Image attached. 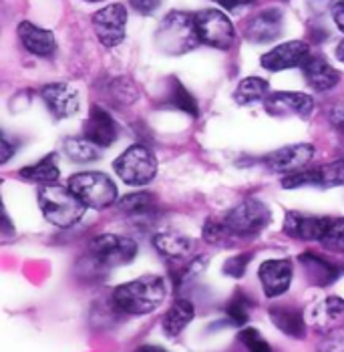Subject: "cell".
I'll list each match as a JSON object with an SVG mask.
<instances>
[{"label":"cell","instance_id":"cell-9","mask_svg":"<svg viewBox=\"0 0 344 352\" xmlns=\"http://www.w3.org/2000/svg\"><path fill=\"white\" fill-rule=\"evenodd\" d=\"M125 27H127V8L123 4L117 2L109 4L93 14V28L97 32V38L109 49L123 43Z\"/></svg>","mask_w":344,"mask_h":352},{"label":"cell","instance_id":"cell-45","mask_svg":"<svg viewBox=\"0 0 344 352\" xmlns=\"http://www.w3.org/2000/svg\"><path fill=\"white\" fill-rule=\"evenodd\" d=\"M85 2H99V0H85Z\"/></svg>","mask_w":344,"mask_h":352},{"label":"cell","instance_id":"cell-2","mask_svg":"<svg viewBox=\"0 0 344 352\" xmlns=\"http://www.w3.org/2000/svg\"><path fill=\"white\" fill-rule=\"evenodd\" d=\"M39 206L45 219L61 230H69L77 226L87 210V206L71 191V188H65L58 184L41 186Z\"/></svg>","mask_w":344,"mask_h":352},{"label":"cell","instance_id":"cell-12","mask_svg":"<svg viewBox=\"0 0 344 352\" xmlns=\"http://www.w3.org/2000/svg\"><path fill=\"white\" fill-rule=\"evenodd\" d=\"M310 56V45L304 41H288L282 43L278 47H274L272 51L262 54L260 63L266 71L278 73V71H286V69H296L302 67Z\"/></svg>","mask_w":344,"mask_h":352},{"label":"cell","instance_id":"cell-35","mask_svg":"<svg viewBox=\"0 0 344 352\" xmlns=\"http://www.w3.org/2000/svg\"><path fill=\"white\" fill-rule=\"evenodd\" d=\"M239 342L248 349V352H272V346L262 338V334L254 328H244L239 332Z\"/></svg>","mask_w":344,"mask_h":352},{"label":"cell","instance_id":"cell-19","mask_svg":"<svg viewBox=\"0 0 344 352\" xmlns=\"http://www.w3.org/2000/svg\"><path fill=\"white\" fill-rule=\"evenodd\" d=\"M306 322L316 328L318 332H334L344 326V300L338 296H328L314 304L306 312Z\"/></svg>","mask_w":344,"mask_h":352},{"label":"cell","instance_id":"cell-15","mask_svg":"<svg viewBox=\"0 0 344 352\" xmlns=\"http://www.w3.org/2000/svg\"><path fill=\"white\" fill-rule=\"evenodd\" d=\"M328 216H310L300 212H286L284 216V234L294 240L302 242H322L326 230H328Z\"/></svg>","mask_w":344,"mask_h":352},{"label":"cell","instance_id":"cell-40","mask_svg":"<svg viewBox=\"0 0 344 352\" xmlns=\"http://www.w3.org/2000/svg\"><path fill=\"white\" fill-rule=\"evenodd\" d=\"M330 16H332L334 25L338 27V30L344 32V0L332 2V6H330Z\"/></svg>","mask_w":344,"mask_h":352},{"label":"cell","instance_id":"cell-16","mask_svg":"<svg viewBox=\"0 0 344 352\" xmlns=\"http://www.w3.org/2000/svg\"><path fill=\"white\" fill-rule=\"evenodd\" d=\"M264 107L270 115H276V117L296 115V117L306 119L314 111V99L300 91H276L268 95Z\"/></svg>","mask_w":344,"mask_h":352},{"label":"cell","instance_id":"cell-11","mask_svg":"<svg viewBox=\"0 0 344 352\" xmlns=\"http://www.w3.org/2000/svg\"><path fill=\"white\" fill-rule=\"evenodd\" d=\"M41 97L54 119H71L79 113L80 99L77 89L69 82H49L41 89Z\"/></svg>","mask_w":344,"mask_h":352},{"label":"cell","instance_id":"cell-46","mask_svg":"<svg viewBox=\"0 0 344 352\" xmlns=\"http://www.w3.org/2000/svg\"><path fill=\"white\" fill-rule=\"evenodd\" d=\"M284 2H286V0H284Z\"/></svg>","mask_w":344,"mask_h":352},{"label":"cell","instance_id":"cell-20","mask_svg":"<svg viewBox=\"0 0 344 352\" xmlns=\"http://www.w3.org/2000/svg\"><path fill=\"white\" fill-rule=\"evenodd\" d=\"M153 248L159 252V256H163L169 262H178V264H186L187 260L193 258L195 244L191 238H187L180 232H158L153 236Z\"/></svg>","mask_w":344,"mask_h":352},{"label":"cell","instance_id":"cell-14","mask_svg":"<svg viewBox=\"0 0 344 352\" xmlns=\"http://www.w3.org/2000/svg\"><path fill=\"white\" fill-rule=\"evenodd\" d=\"M258 278H260L266 298H278V296L286 294V290L290 288L292 278H294V266L288 258L266 260L260 264Z\"/></svg>","mask_w":344,"mask_h":352},{"label":"cell","instance_id":"cell-18","mask_svg":"<svg viewBox=\"0 0 344 352\" xmlns=\"http://www.w3.org/2000/svg\"><path fill=\"white\" fill-rule=\"evenodd\" d=\"M312 157H314V147L310 143H294L272 151L266 157V163L276 173H292L306 167L312 162Z\"/></svg>","mask_w":344,"mask_h":352},{"label":"cell","instance_id":"cell-39","mask_svg":"<svg viewBox=\"0 0 344 352\" xmlns=\"http://www.w3.org/2000/svg\"><path fill=\"white\" fill-rule=\"evenodd\" d=\"M17 149H19V145H14V141L10 137L2 133V137H0V160H2V163L8 162L14 155Z\"/></svg>","mask_w":344,"mask_h":352},{"label":"cell","instance_id":"cell-34","mask_svg":"<svg viewBox=\"0 0 344 352\" xmlns=\"http://www.w3.org/2000/svg\"><path fill=\"white\" fill-rule=\"evenodd\" d=\"M234 238L232 232L228 230V226L222 221H215V219H206V226H204V240L208 244H222L226 240Z\"/></svg>","mask_w":344,"mask_h":352},{"label":"cell","instance_id":"cell-27","mask_svg":"<svg viewBox=\"0 0 344 352\" xmlns=\"http://www.w3.org/2000/svg\"><path fill=\"white\" fill-rule=\"evenodd\" d=\"M165 103L171 109H178V111L186 113L189 117H193V119L200 117V105H197L195 97L187 91L186 85L180 79H169V82H167Z\"/></svg>","mask_w":344,"mask_h":352},{"label":"cell","instance_id":"cell-13","mask_svg":"<svg viewBox=\"0 0 344 352\" xmlns=\"http://www.w3.org/2000/svg\"><path fill=\"white\" fill-rule=\"evenodd\" d=\"M300 266L306 272V278L312 286L326 288L332 286L338 278L344 276V264L336 260H328L326 256H320L316 252H302L298 256Z\"/></svg>","mask_w":344,"mask_h":352},{"label":"cell","instance_id":"cell-17","mask_svg":"<svg viewBox=\"0 0 344 352\" xmlns=\"http://www.w3.org/2000/svg\"><path fill=\"white\" fill-rule=\"evenodd\" d=\"M83 137H87L89 141H93L101 149H107L117 141L119 125L107 109H103L101 105H93L89 111L87 121H85Z\"/></svg>","mask_w":344,"mask_h":352},{"label":"cell","instance_id":"cell-28","mask_svg":"<svg viewBox=\"0 0 344 352\" xmlns=\"http://www.w3.org/2000/svg\"><path fill=\"white\" fill-rule=\"evenodd\" d=\"M270 95V85L262 77H246L238 82L234 91V99L238 105H254V103H264Z\"/></svg>","mask_w":344,"mask_h":352},{"label":"cell","instance_id":"cell-25","mask_svg":"<svg viewBox=\"0 0 344 352\" xmlns=\"http://www.w3.org/2000/svg\"><path fill=\"white\" fill-rule=\"evenodd\" d=\"M119 210L129 216L133 221H149L155 210H158V201L153 197V193L149 191H137L129 193L119 201Z\"/></svg>","mask_w":344,"mask_h":352},{"label":"cell","instance_id":"cell-7","mask_svg":"<svg viewBox=\"0 0 344 352\" xmlns=\"http://www.w3.org/2000/svg\"><path fill=\"white\" fill-rule=\"evenodd\" d=\"M91 258L97 268H117L131 264L137 256V244L127 236L119 234H101L93 238L89 245Z\"/></svg>","mask_w":344,"mask_h":352},{"label":"cell","instance_id":"cell-41","mask_svg":"<svg viewBox=\"0 0 344 352\" xmlns=\"http://www.w3.org/2000/svg\"><path fill=\"white\" fill-rule=\"evenodd\" d=\"M318 352H344V336L343 338H324L318 346Z\"/></svg>","mask_w":344,"mask_h":352},{"label":"cell","instance_id":"cell-22","mask_svg":"<svg viewBox=\"0 0 344 352\" xmlns=\"http://www.w3.org/2000/svg\"><path fill=\"white\" fill-rule=\"evenodd\" d=\"M19 38L28 53L36 54L41 58H53L56 53V38L53 32L28 21L19 25Z\"/></svg>","mask_w":344,"mask_h":352},{"label":"cell","instance_id":"cell-24","mask_svg":"<svg viewBox=\"0 0 344 352\" xmlns=\"http://www.w3.org/2000/svg\"><path fill=\"white\" fill-rule=\"evenodd\" d=\"M19 177L28 182V184H39V186L56 184L58 177H61V169H58V163H56V153H49L41 162L23 167L19 171Z\"/></svg>","mask_w":344,"mask_h":352},{"label":"cell","instance_id":"cell-38","mask_svg":"<svg viewBox=\"0 0 344 352\" xmlns=\"http://www.w3.org/2000/svg\"><path fill=\"white\" fill-rule=\"evenodd\" d=\"M133 10H137L139 14H151L158 10V6L161 4V0H129Z\"/></svg>","mask_w":344,"mask_h":352},{"label":"cell","instance_id":"cell-8","mask_svg":"<svg viewBox=\"0 0 344 352\" xmlns=\"http://www.w3.org/2000/svg\"><path fill=\"white\" fill-rule=\"evenodd\" d=\"M200 41L217 51H228L236 43V28L232 21L217 8H206L193 14Z\"/></svg>","mask_w":344,"mask_h":352},{"label":"cell","instance_id":"cell-6","mask_svg":"<svg viewBox=\"0 0 344 352\" xmlns=\"http://www.w3.org/2000/svg\"><path fill=\"white\" fill-rule=\"evenodd\" d=\"M224 223L228 226L232 236L252 238V236H258L270 223V210L260 199L246 197L224 216Z\"/></svg>","mask_w":344,"mask_h":352},{"label":"cell","instance_id":"cell-30","mask_svg":"<svg viewBox=\"0 0 344 352\" xmlns=\"http://www.w3.org/2000/svg\"><path fill=\"white\" fill-rule=\"evenodd\" d=\"M103 93H105V97L111 103L121 105V107L131 105V103L137 101V89H135L131 79H127V77L107 81L105 87H103Z\"/></svg>","mask_w":344,"mask_h":352},{"label":"cell","instance_id":"cell-43","mask_svg":"<svg viewBox=\"0 0 344 352\" xmlns=\"http://www.w3.org/2000/svg\"><path fill=\"white\" fill-rule=\"evenodd\" d=\"M137 352H167L165 349H161V346H153V344H147V346H141Z\"/></svg>","mask_w":344,"mask_h":352},{"label":"cell","instance_id":"cell-32","mask_svg":"<svg viewBox=\"0 0 344 352\" xmlns=\"http://www.w3.org/2000/svg\"><path fill=\"white\" fill-rule=\"evenodd\" d=\"M320 244L330 252L344 254V217H330L328 230Z\"/></svg>","mask_w":344,"mask_h":352},{"label":"cell","instance_id":"cell-23","mask_svg":"<svg viewBox=\"0 0 344 352\" xmlns=\"http://www.w3.org/2000/svg\"><path fill=\"white\" fill-rule=\"evenodd\" d=\"M270 320L278 330H282L290 338H304L306 334V312L302 308L278 304L268 310Z\"/></svg>","mask_w":344,"mask_h":352},{"label":"cell","instance_id":"cell-3","mask_svg":"<svg viewBox=\"0 0 344 352\" xmlns=\"http://www.w3.org/2000/svg\"><path fill=\"white\" fill-rule=\"evenodd\" d=\"M159 51L167 54H186L202 45L195 19L187 12H169L155 32Z\"/></svg>","mask_w":344,"mask_h":352},{"label":"cell","instance_id":"cell-36","mask_svg":"<svg viewBox=\"0 0 344 352\" xmlns=\"http://www.w3.org/2000/svg\"><path fill=\"white\" fill-rule=\"evenodd\" d=\"M252 262V254L250 252H244L238 256H232L226 260L224 264V274L230 276V278H241L246 270H248V264Z\"/></svg>","mask_w":344,"mask_h":352},{"label":"cell","instance_id":"cell-31","mask_svg":"<svg viewBox=\"0 0 344 352\" xmlns=\"http://www.w3.org/2000/svg\"><path fill=\"white\" fill-rule=\"evenodd\" d=\"M252 306H254V302L252 298L246 294V292H241L238 290L230 302L224 306V312H226V318H228V322L232 326H244L248 322V318H250V310H252Z\"/></svg>","mask_w":344,"mask_h":352},{"label":"cell","instance_id":"cell-21","mask_svg":"<svg viewBox=\"0 0 344 352\" xmlns=\"http://www.w3.org/2000/svg\"><path fill=\"white\" fill-rule=\"evenodd\" d=\"M302 73L308 85L318 93H326L341 82V73L322 54H310L302 65Z\"/></svg>","mask_w":344,"mask_h":352},{"label":"cell","instance_id":"cell-44","mask_svg":"<svg viewBox=\"0 0 344 352\" xmlns=\"http://www.w3.org/2000/svg\"><path fill=\"white\" fill-rule=\"evenodd\" d=\"M336 58L344 65V41L343 43H338V47H336Z\"/></svg>","mask_w":344,"mask_h":352},{"label":"cell","instance_id":"cell-4","mask_svg":"<svg viewBox=\"0 0 344 352\" xmlns=\"http://www.w3.org/2000/svg\"><path fill=\"white\" fill-rule=\"evenodd\" d=\"M113 169L127 186L141 188L153 182L158 173V157L145 143H135L115 160Z\"/></svg>","mask_w":344,"mask_h":352},{"label":"cell","instance_id":"cell-10","mask_svg":"<svg viewBox=\"0 0 344 352\" xmlns=\"http://www.w3.org/2000/svg\"><path fill=\"white\" fill-rule=\"evenodd\" d=\"M284 30V12L280 8H264L252 14L244 25V36L254 45H266L276 41Z\"/></svg>","mask_w":344,"mask_h":352},{"label":"cell","instance_id":"cell-29","mask_svg":"<svg viewBox=\"0 0 344 352\" xmlns=\"http://www.w3.org/2000/svg\"><path fill=\"white\" fill-rule=\"evenodd\" d=\"M65 153L71 162L91 163L101 157V147L89 141L87 137H69L65 139Z\"/></svg>","mask_w":344,"mask_h":352},{"label":"cell","instance_id":"cell-26","mask_svg":"<svg viewBox=\"0 0 344 352\" xmlns=\"http://www.w3.org/2000/svg\"><path fill=\"white\" fill-rule=\"evenodd\" d=\"M193 316H195V306L189 300H175L173 306L163 316V332L171 338L180 336L187 328V324L193 320Z\"/></svg>","mask_w":344,"mask_h":352},{"label":"cell","instance_id":"cell-1","mask_svg":"<svg viewBox=\"0 0 344 352\" xmlns=\"http://www.w3.org/2000/svg\"><path fill=\"white\" fill-rule=\"evenodd\" d=\"M167 294L165 280L158 274H145L117 286L111 294V304L115 310L129 314V316H143L155 312L163 304Z\"/></svg>","mask_w":344,"mask_h":352},{"label":"cell","instance_id":"cell-37","mask_svg":"<svg viewBox=\"0 0 344 352\" xmlns=\"http://www.w3.org/2000/svg\"><path fill=\"white\" fill-rule=\"evenodd\" d=\"M328 121L341 135H344V103H338L328 111Z\"/></svg>","mask_w":344,"mask_h":352},{"label":"cell","instance_id":"cell-5","mask_svg":"<svg viewBox=\"0 0 344 352\" xmlns=\"http://www.w3.org/2000/svg\"><path fill=\"white\" fill-rule=\"evenodd\" d=\"M67 188L79 197L87 208L107 210L117 201V186L115 182L101 171H83L75 173Z\"/></svg>","mask_w":344,"mask_h":352},{"label":"cell","instance_id":"cell-33","mask_svg":"<svg viewBox=\"0 0 344 352\" xmlns=\"http://www.w3.org/2000/svg\"><path fill=\"white\" fill-rule=\"evenodd\" d=\"M320 188H338L344 186V157L332 160L320 165Z\"/></svg>","mask_w":344,"mask_h":352},{"label":"cell","instance_id":"cell-42","mask_svg":"<svg viewBox=\"0 0 344 352\" xmlns=\"http://www.w3.org/2000/svg\"><path fill=\"white\" fill-rule=\"evenodd\" d=\"M213 2H217L226 10H236V8H241V6H250V4H254L258 0H213Z\"/></svg>","mask_w":344,"mask_h":352}]
</instances>
